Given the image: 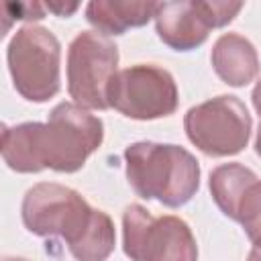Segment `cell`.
I'll list each match as a JSON object with an SVG mask.
<instances>
[{"label": "cell", "instance_id": "obj_13", "mask_svg": "<svg viewBox=\"0 0 261 261\" xmlns=\"http://www.w3.org/2000/svg\"><path fill=\"white\" fill-rule=\"evenodd\" d=\"M114 249V224L102 210L92 212L90 226L77 243L69 247L77 261H104Z\"/></svg>", "mask_w": 261, "mask_h": 261}, {"label": "cell", "instance_id": "obj_17", "mask_svg": "<svg viewBox=\"0 0 261 261\" xmlns=\"http://www.w3.org/2000/svg\"><path fill=\"white\" fill-rule=\"evenodd\" d=\"M253 104H255V110L261 114V80L253 90Z\"/></svg>", "mask_w": 261, "mask_h": 261}, {"label": "cell", "instance_id": "obj_18", "mask_svg": "<svg viewBox=\"0 0 261 261\" xmlns=\"http://www.w3.org/2000/svg\"><path fill=\"white\" fill-rule=\"evenodd\" d=\"M249 261H261V249H253L251 253H249Z\"/></svg>", "mask_w": 261, "mask_h": 261}, {"label": "cell", "instance_id": "obj_10", "mask_svg": "<svg viewBox=\"0 0 261 261\" xmlns=\"http://www.w3.org/2000/svg\"><path fill=\"white\" fill-rule=\"evenodd\" d=\"M212 65L220 80L230 86H245L253 82L259 71L255 47L241 35H222L212 49Z\"/></svg>", "mask_w": 261, "mask_h": 261}, {"label": "cell", "instance_id": "obj_2", "mask_svg": "<svg viewBox=\"0 0 261 261\" xmlns=\"http://www.w3.org/2000/svg\"><path fill=\"white\" fill-rule=\"evenodd\" d=\"M126 177L141 198H157L161 204L177 208L198 190V161L184 147L135 143L124 151Z\"/></svg>", "mask_w": 261, "mask_h": 261}, {"label": "cell", "instance_id": "obj_15", "mask_svg": "<svg viewBox=\"0 0 261 261\" xmlns=\"http://www.w3.org/2000/svg\"><path fill=\"white\" fill-rule=\"evenodd\" d=\"M0 12L4 16L2 31L8 29L10 20H37L45 16V4L39 2H2Z\"/></svg>", "mask_w": 261, "mask_h": 261}, {"label": "cell", "instance_id": "obj_7", "mask_svg": "<svg viewBox=\"0 0 261 261\" xmlns=\"http://www.w3.org/2000/svg\"><path fill=\"white\" fill-rule=\"evenodd\" d=\"M92 208L73 190L59 184H39L31 188L22 200V222L39 234H59L67 247L77 243L92 220Z\"/></svg>", "mask_w": 261, "mask_h": 261}, {"label": "cell", "instance_id": "obj_4", "mask_svg": "<svg viewBox=\"0 0 261 261\" xmlns=\"http://www.w3.org/2000/svg\"><path fill=\"white\" fill-rule=\"evenodd\" d=\"M8 67L22 98L49 100L59 90V41L43 27H22L8 45Z\"/></svg>", "mask_w": 261, "mask_h": 261}, {"label": "cell", "instance_id": "obj_6", "mask_svg": "<svg viewBox=\"0 0 261 261\" xmlns=\"http://www.w3.org/2000/svg\"><path fill=\"white\" fill-rule=\"evenodd\" d=\"M190 141L206 155H234L247 147L251 116L234 96H218L188 110L184 120Z\"/></svg>", "mask_w": 261, "mask_h": 261}, {"label": "cell", "instance_id": "obj_14", "mask_svg": "<svg viewBox=\"0 0 261 261\" xmlns=\"http://www.w3.org/2000/svg\"><path fill=\"white\" fill-rule=\"evenodd\" d=\"M251 243L261 249V181L257 179L243 196V202L239 206V218Z\"/></svg>", "mask_w": 261, "mask_h": 261}, {"label": "cell", "instance_id": "obj_3", "mask_svg": "<svg viewBox=\"0 0 261 261\" xmlns=\"http://www.w3.org/2000/svg\"><path fill=\"white\" fill-rule=\"evenodd\" d=\"M118 63L116 45L102 33H80L67 51V90L77 106L106 110Z\"/></svg>", "mask_w": 261, "mask_h": 261}, {"label": "cell", "instance_id": "obj_8", "mask_svg": "<svg viewBox=\"0 0 261 261\" xmlns=\"http://www.w3.org/2000/svg\"><path fill=\"white\" fill-rule=\"evenodd\" d=\"M108 102L110 108H116L128 118H161L177 108V88L169 71L141 63L114 75Z\"/></svg>", "mask_w": 261, "mask_h": 261}, {"label": "cell", "instance_id": "obj_20", "mask_svg": "<svg viewBox=\"0 0 261 261\" xmlns=\"http://www.w3.org/2000/svg\"><path fill=\"white\" fill-rule=\"evenodd\" d=\"M4 261H24V259H4Z\"/></svg>", "mask_w": 261, "mask_h": 261}, {"label": "cell", "instance_id": "obj_16", "mask_svg": "<svg viewBox=\"0 0 261 261\" xmlns=\"http://www.w3.org/2000/svg\"><path fill=\"white\" fill-rule=\"evenodd\" d=\"M47 10L57 12L59 16H69L73 10H77V4H59V2H47L45 4Z\"/></svg>", "mask_w": 261, "mask_h": 261}, {"label": "cell", "instance_id": "obj_19", "mask_svg": "<svg viewBox=\"0 0 261 261\" xmlns=\"http://www.w3.org/2000/svg\"><path fill=\"white\" fill-rule=\"evenodd\" d=\"M255 151H257V155L261 157V124H259V130H257V141H255Z\"/></svg>", "mask_w": 261, "mask_h": 261}, {"label": "cell", "instance_id": "obj_12", "mask_svg": "<svg viewBox=\"0 0 261 261\" xmlns=\"http://www.w3.org/2000/svg\"><path fill=\"white\" fill-rule=\"evenodd\" d=\"M255 181H257V175L251 169H247L239 163H226L212 171L210 192H212V198L218 204V208L226 216L237 220L243 196Z\"/></svg>", "mask_w": 261, "mask_h": 261}, {"label": "cell", "instance_id": "obj_5", "mask_svg": "<svg viewBox=\"0 0 261 261\" xmlns=\"http://www.w3.org/2000/svg\"><path fill=\"white\" fill-rule=\"evenodd\" d=\"M122 228L124 253L133 261H198L196 239L177 216L153 218L143 206L130 204Z\"/></svg>", "mask_w": 261, "mask_h": 261}, {"label": "cell", "instance_id": "obj_11", "mask_svg": "<svg viewBox=\"0 0 261 261\" xmlns=\"http://www.w3.org/2000/svg\"><path fill=\"white\" fill-rule=\"evenodd\" d=\"M155 2H90L86 8L88 20L102 35H120L128 27H141L155 16Z\"/></svg>", "mask_w": 261, "mask_h": 261}, {"label": "cell", "instance_id": "obj_1", "mask_svg": "<svg viewBox=\"0 0 261 261\" xmlns=\"http://www.w3.org/2000/svg\"><path fill=\"white\" fill-rule=\"evenodd\" d=\"M102 143V120L77 104L63 102L49 120L2 128V157L10 169L35 173L45 167L77 171Z\"/></svg>", "mask_w": 261, "mask_h": 261}, {"label": "cell", "instance_id": "obj_9", "mask_svg": "<svg viewBox=\"0 0 261 261\" xmlns=\"http://www.w3.org/2000/svg\"><path fill=\"white\" fill-rule=\"evenodd\" d=\"M243 2H163L155 14L163 43L188 51L206 41L208 31L234 18Z\"/></svg>", "mask_w": 261, "mask_h": 261}]
</instances>
